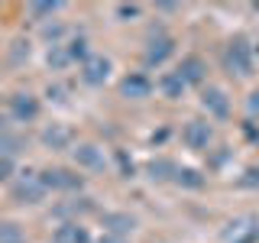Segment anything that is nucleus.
Returning a JSON list of instances; mask_svg holds the SVG:
<instances>
[{"label": "nucleus", "mask_w": 259, "mask_h": 243, "mask_svg": "<svg viewBox=\"0 0 259 243\" xmlns=\"http://www.w3.org/2000/svg\"><path fill=\"white\" fill-rule=\"evenodd\" d=\"M224 68L230 71V75H237V78L253 75V49H249V43L243 36H237V39L227 43V49H224Z\"/></svg>", "instance_id": "nucleus-1"}, {"label": "nucleus", "mask_w": 259, "mask_h": 243, "mask_svg": "<svg viewBox=\"0 0 259 243\" xmlns=\"http://www.w3.org/2000/svg\"><path fill=\"white\" fill-rule=\"evenodd\" d=\"M256 240H259V221L256 217H237L224 230V243H256Z\"/></svg>", "instance_id": "nucleus-2"}, {"label": "nucleus", "mask_w": 259, "mask_h": 243, "mask_svg": "<svg viewBox=\"0 0 259 243\" xmlns=\"http://www.w3.org/2000/svg\"><path fill=\"white\" fill-rule=\"evenodd\" d=\"M71 156L81 169H88V172H104L107 169V156H104V149L97 143H78L75 149H71Z\"/></svg>", "instance_id": "nucleus-3"}, {"label": "nucleus", "mask_w": 259, "mask_h": 243, "mask_svg": "<svg viewBox=\"0 0 259 243\" xmlns=\"http://www.w3.org/2000/svg\"><path fill=\"white\" fill-rule=\"evenodd\" d=\"M172 52H175V39L165 36V32H156V36H149V46H146V52H143V62L149 65V68H156V65H162Z\"/></svg>", "instance_id": "nucleus-4"}, {"label": "nucleus", "mask_w": 259, "mask_h": 243, "mask_svg": "<svg viewBox=\"0 0 259 243\" xmlns=\"http://www.w3.org/2000/svg\"><path fill=\"white\" fill-rule=\"evenodd\" d=\"M10 113L20 120V124L36 120V117H39V97L29 94V91H16V94L10 97Z\"/></svg>", "instance_id": "nucleus-5"}, {"label": "nucleus", "mask_w": 259, "mask_h": 243, "mask_svg": "<svg viewBox=\"0 0 259 243\" xmlns=\"http://www.w3.org/2000/svg\"><path fill=\"white\" fill-rule=\"evenodd\" d=\"M81 78H84V85H104L110 78V59L107 55H88L81 62Z\"/></svg>", "instance_id": "nucleus-6"}, {"label": "nucleus", "mask_w": 259, "mask_h": 243, "mask_svg": "<svg viewBox=\"0 0 259 243\" xmlns=\"http://www.w3.org/2000/svg\"><path fill=\"white\" fill-rule=\"evenodd\" d=\"M13 198L23 201V205H36V201L46 198V185L39 182V172L36 175H23L20 182L13 185Z\"/></svg>", "instance_id": "nucleus-7"}, {"label": "nucleus", "mask_w": 259, "mask_h": 243, "mask_svg": "<svg viewBox=\"0 0 259 243\" xmlns=\"http://www.w3.org/2000/svg\"><path fill=\"white\" fill-rule=\"evenodd\" d=\"M182 140L188 149H207L210 140H214V130H210L204 120H188L182 130Z\"/></svg>", "instance_id": "nucleus-8"}, {"label": "nucleus", "mask_w": 259, "mask_h": 243, "mask_svg": "<svg viewBox=\"0 0 259 243\" xmlns=\"http://www.w3.org/2000/svg\"><path fill=\"white\" fill-rule=\"evenodd\" d=\"M39 182L49 188H59V191H68V188H81V175L68 172V169H42L39 172Z\"/></svg>", "instance_id": "nucleus-9"}, {"label": "nucleus", "mask_w": 259, "mask_h": 243, "mask_svg": "<svg viewBox=\"0 0 259 243\" xmlns=\"http://www.w3.org/2000/svg\"><path fill=\"white\" fill-rule=\"evenodd\" d=\"M201 107H204L210 117L224 120V117H230V97H227L221 88H204V91H201Z\"/></svg>", "instance_id": "nucleus-10"}, {"label": "nucleus", "mask_w": 259, "mask_h": 243, "mask_svg": "<svg viewBox=\"0 0 259 243\" xmlns=\"http://www.w3.org/2000/svg\"><path fill=\"white\" fill-rule=\"evenodd\" d=\"M120 94H123L126 101H143V97L152 94V81L146 75H140V71H133V75H126L120 81Z\"/></svg>", "instance_id": "nucleus-11"}, {"label": "nucleus", "mask_w": 259, "mask_h": 243, "mask_svg": "<svg viewBox=\"0 0 259 243\" xmlns=\"http://www.w3.org/2000/svg\"><path fill=\"white\" fill-rule=\"evenodd\" d=\"M52 243H91V233H88V227H81L78 221H68L52 233Z\"/></svg>", "instance_id": "nucleus-12"}, {"label": "nucleus", "mask_w": 259, "mask_h": 243, "mask_svg": "<svg viewBox=\"0 0 259 243\" xmlns=\"http://www.w3.org/2000/svg\"><path fill=\"white\" fill-rule=\"evenodd\" d=\"M178 75H182L185 85H201L207 75V65L198 55H188V59H182V65H178Z\"/></svg>", "instance_id": "nucleus-13"}, {"label": "nucleus", "mask_w": 259, "mask_h": 243, "mask_svg": "<svg viewBox=\"0 0 259 243\" xmlns=\"http://www.w3.org/2000/svg\"><path fill=\"white\" fill-rule=\"evenodd\" d=\"M104 227H107L104 233H117V237H126V233H133L136 217L123 214V211H110V214H104Z\"/></svg>", "instance_id": "nucleus-14"}, {"label": "nucleus", "mask_w": 259, "mask_h": 243, "mask_svg": "<svg viewBox=\"0 0 259 243\" xmlns=\"http://www.w3.org/2000/svg\"><path fill=\"white\" fill-rule=\"evenodd\" d=\"M42 143L49 146V149H68L71 146V130L65 124H52L42 130Z\"/></svg>", "instance_id": "nucleus-15"}, {"label": "nucleus", "mask_w": 259, "mask_h": 243, "mask_svg": "<svg viewBox=\"0 0 259 243\" xmlns=\"http://www.w3.org/2000/svg\"><path fill=\"white\" fill-rule=\"evenodd\" d=\"M185 81H182V75H178V71H165V75L159 78V91L168 97V101H178V97L185 94Z\"/></svg>", "instance_id": "nucleus-16"}, {"label": "nucleus", "mask_w": 259, "mask_h": 243, "mask_svg": "<svg viewBox=\"0 0 259 243\" xmlns=\"http://www.w3.org/2000/svg\"><path fill=\"white\" fill-rule=\"evenodd\" d=\"M175 182L182 185V188H204V175L198 172V169H188V166H182V169H175Z\"/></svg>", "instance_id": "nucleus-17"}, {"label": "nucleus", "mask_w": 259, "mask_h": 243, "mask_svg": "<svg viewBox=\"0 0 259 243\" xmlns=\"http://www.w3.org/2000/svg\"><path fill=\"white\" fill-rule=\"evenodd\" d=\"M0 243H26V233L16 221H0Z\"/></svg>", "instance_id": "nucleus-18"}, {"label": "nucleus", "mask_w": 259, "mask_h": 243, "mask_svg": "<svg viewBox=\"0 0 259 243\" xmlns=\"http://www.w3.org/2000/svg\"><path fill=\"white\" fill-rule=\"evenodd\" d=\"M175 162H168V159H159V162H149V178L152 182H162V178H168V172L175 175Z\"/></svg>", "instance_id": "nucleus-19"}, {"label": "nucleus", "mask_w": 259, "mask_h": 243, "mask_svg": "<svg viewBox=\"0 0 259 243\" xmlns=\"http://www.w3.org/2000/svg\"><path fill=\"white\" fill-rule=\"evenodd\" d=\"M55 10H62L59 0H46V4H29V16H32V20H46V16H52Z\"/></svg>", "instance_id": "nucleus-20"}, {"label": "nucleus", "mask_w": 259, "mask_h": 243, "mask_svg": "<svg viewBox=\"0 0 259 243\" xmlns=\"http://www.w3.org/2000/svg\"><path fill=\"white\" fill-rule=\"evenodd\" d=\"M68 62H71L68 49H62V46H52V52H49V65H55V68H62V65H68Z\"/></svg>", "instance_id": "nucleus-21"}, {"label": "nucleus", "mask_w": 259, "mask_h": 243, "mask_svg": "<svg viewBox=\"0 0 259 243\" xmlns=\"http://www.w3.org/2000/svg\"><path fill=\"white\" fill-rule=\"evenodd\" d=\"M246 113H249V120H259V88L249 91V97H246Z\"/></svg>", "instance_id": "nucleus-22"}, {"label": "nucleus", "mask_w": 259, "mask_h": 243, "mask_svg": "<svg viewBox=\"0 0 259 243\" xmlns=\"http://www.w3.org/2000/svg\"><path fill=\"white\" fill-rule=\"evenodd\" d=\"M240 185H243V188H256V185H259V169H246L243 178H240Z\"/></svg>", "instance_id": "nucleus-23"}, {"label": "nucleus", "mask_w": 259, "mask_h": 243, "mask_svg": "<svg viewBox=\"0 0 259 243\" xmlns=\"http://www.w3.org/2000/svg\"><path fill=\"white\" fill-rule=\"evenodd\" d=\"M117 16H120V20H133V16H140V7H136V4H120Z\"/></svg>", "instance_id": "nucleus-24"}, {"label": "nucleus", "mask_w": 259, "mask_h": 243, "mask_svg": "<svg viewBox=\"0 0 259 243\" xmlns=\"http://www.w3.org/2000/svg\"><path fill=\"white\" fill-rule=\"evenodd\" d=\"M10 175H13V159L10 156H0V182L10 178Z\"/></svg>", "instance_id": "nucleus-25"}, {"label": "nucleus", "mask_w": 259, "mask_h": 243, "mask_svg": "<svg viewBox=\"0 0 259 243\" xmlns=\"http://www.w3.org/2000/svg\"><path fill=\"white\" fill-rule=\"evenodd\" d=\"M13 46H16V49H13V62H20L23 55H26V59H29V43H23V39H16Z\"/></svg>", "instance_id": "nucleus-26"}, {"label": "nucleus", "mask_w": 259, "mask_h": 243, "mask_svg": "<svg viewBox=\"0 0 259 243\" xmlns=\"http://www.w3.org/2000/svg\"><path fill=\"white\" fill-rule=\"evenodd\" d=\"M117 159H120V166H123V175H133V162H130L123 152H117Z\"/></svg>", "instance_id": "nucleus-27"}, {"label": "nucleus", "mask_w": 259, "mask_h": 243, "mask_svg": "<svg viewBox=\"0 0 259 243\" xmlns=\"http://www.w3.org/2000/svg\"><path fill=\"white\" fill-rule=\"evenodd\" d=\"M97 243H126V237H117V233H104Z\"/></svg>", "instance_id": "nucleus-28"}, {"label": "nucleus", "mask_w": 259, "mask_h": 243, "mask_svg": "<svg viewBox=\"0 0 259 243\" xmlns=\"http://www.w3.org/2000/svg\"><path fill=\"white\" fill-rule=\"evenodd\" d=\"M256 52H259V46H256Z\"/></svg>", "instance_id": "nucleus-29"}]
</instances>
